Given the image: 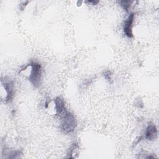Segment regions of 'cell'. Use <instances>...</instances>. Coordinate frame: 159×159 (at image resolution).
Returning a JSON list of instances; mask_svg holds the SVG:
<instances>
[{
  "instance_id": "obj_1",
  "label": "cell",
  "mask_w": 159,
  "mask_h": 159,
  "mask_svg": "<svg viewBox=\"0 0 159 159\" xmlns=\"http://www.w3.org/2000/svg\"><path fill=\"white\" fill-rule=\"evenodd\" d=\"M29 65L30 67L29 75V80L34 86H38L41 78V66L36 63H31Z\"/></svg>"
},
{
  "instance_id": "obj_2",
  "label": "cell",
  "mask_w": 159,
  "mask_h": 159,
  "mask_svg": "<svg viewBox=\"0 0 159 159\" xmlns=\"http://www.w3.org/2000/svg\"><path fill=\"white\" fill-rule=\"evenodd\" d=\"M134 20V14H132L128 17L127 20L125 22L124 26V31L125 35L129 37H132V23Z\"/></svg>"
},
{
  "instance_id": "obj_3",
  "label": "cell",
  "mask_w": 159,
  "mask_h": 159,
  "mask_svg": "<svg viewBox=\"0 0 159 159\" xmlns=\"http://www.w3.org/2000/svg\"><path fill=\"white\" fill-rule=\"evenodd\" d=\"M157 136V129L153 125H149L146 132V137L148 140L155 139Z\"/></svg>"
}]
</instances>
